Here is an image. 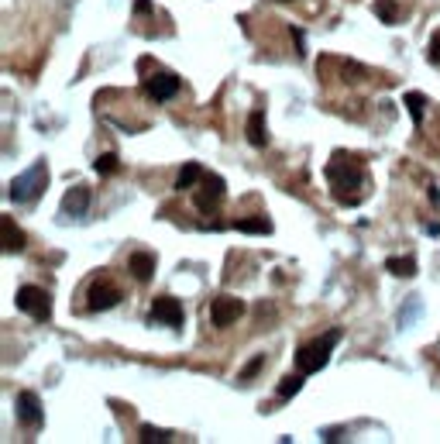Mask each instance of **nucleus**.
I'll list each match as a JSON object with an SVG mask.
<instances>
[{"mask_svg": "<svg viewBox=\"0 0 440 444\" xmlns=\"http://www.w3.org/2000/svg\"><path fill=\"white\" fill-rule=\"evenodd\" d=\"M327 183H330L334 196L344 207H358V200H362V193H358L362 190V169H358V162H351L347 152H337L327 162Z\"/></svg>", "mask_w": 440, "mask_h": 444, "instance_id": "1", "label": "nucleus"}, {"mask_svg": "<svg viewBox=\"0 0 440 444\" xmlns=\"http://www.w3.org/2000/svg\"><path fill=\"white\" fill-rule=\"evenodd\" d=\"M337 341H341V328H330L327 334L313 338V341H307V345H300V348H296V368H300V372H307V375L327 368V362H330V351H334Z\"/></svg>", "mask_w": 440, "mask_h": 444, "instance_id": "2", "label": "nucleus"}, {"mask_svg": "<svg viewBox=\"0 0 440 444\" xmlns=\"http://www.w3.org/2000/svg\"><path fill=\"white\" fill-rule=\"evenodd\" d=\"M45 190H48V166H45V158H39L28 173H21L11 179L7 196H11L14 203H35Z\"/></svg>", "mask_w": 440, "mask_h": 444, "instance_id": "3", "label": "nucleus"}, {"mask_svg": "<svg viewBox=\"0 0 440 444\" xmlns=\"http://www.w3.org/2000/svg\"><path fill=\"white\" fill-rule=\"evenodd\" d=\"M18 310L35 317V321H48L52 317V296L41 286H21L18 290Z\"/></svg>", "mask_w": 440, "mask_h": 444, "instance_id": "4", "label": "nucleus"}, {"mask_svg": "<svg viewBox=\"0 0 440 444\" xmlns=\"http://www.w3.org/2000/svg\"><path fill=\"white\" fill-rule=\"evenodd\" d=\"M224 193H227V183L220 179V176L213 173H203V179H200V190H196V211L200 213H213L217 207H220V200H224Z\"/></svg>", "mask_w": 440, "mask_h": 444, "instance_id": "5", "label": "nucleus"}, {"mask_svg": "<svg viewBox=\"0 0 440 444\" xmlns=\"http://www.w3.org/2000/svg\"><path fill=\"white\" fill-rule=\"evenodd\" d=\"M241 317H245V303H241L237 296H217L210 303L213 328H230V324H237Z\"/></svg>", "mask_w": 440, "mask_h": 444, "instance_id": "6", "label": "nucleus"}, {"mask_svg": "<svg viewBox=\"0 0 440 444\" xmlns=\"http://www.w3.org/2000/svg\"><path fill=\"white\" fill-rule=\"evenodd\" d=\"M152 321L155 324H165V328H183L186 313H183V303L175 296H155L152 300Z\"/></svg>", "mask_w": 440, "mask_h": 444, "instance_id": "7", "label": "nucleus"}, {"mask_svg": "<svg viewBox=\"0 0 440 444\" xmlns=\"http://www.w3.org/2000/svg\"><path fill=\"white\" fill-rule=\"evenodd\" d=\"M18 424L21 427H28V430H39L41 424H45V413H41V400H39V393H18Z\"/></svg>", "mask_w": 440, "mask_h": 444, "instance_id": "8", "label": "nucleus"}, {"mask_svg": "<svg viewBox=\"0 0 440 444\" xmlns=\"http://www.w3.org/2000/svg\"><path fill=\"white\" fill-rule=\"evenodd\" d=\"M121 303V290L111 286V283H93L90 290H86V307L93 310V313H103V310H114Z\"/></svg>", "mask_w": 440, "mask_h": 444, "instance_id": "9", "label": "nucleus"}, {"mask_svg": "<svg viewBox=\"0 0 440 444\" xmlns=\"http://www.w3.org/2000/svg\"><path fill=\"white\" fill-rule=\"evenodd\" d=\"M90 186L86 183H79V186H69L66 196H62V217H69V221H76L83 213L90 211Z\"/></svg>", "mask_w": 440, "mask_h": 444, "instance_id": "10", "label": "nucleus"}, {"mask_svg": "<svg viewBox=\"0 0 440 444\" xmlns=\"http://www.w3.org/2000/svg\"><path fill=\"white\" fill-rule=\"evenodd\" d=\"M145 94L152 100H158V104L175 97V94H179V76H175V73H155V76L145 79Z\"/></svg>", "mask_w": 440, "mask_h": 444, "instance_id": "11", "label": "nucleus"}, {"mask_svg": "<svg viewBox=\"0 0 440 444\" xmlns=\"http://www.w3.org/2000/svg\"><path fill=\"white\" fill-rule=\"evenodd\" d=\"M245 138H248L255 148H265L268 145V131H265V111L255 107L248 114V124H245Z\"/></svg>", "mask_w": 440, "mask_h": 444, "instance_id": "12", "label": "nucleus"}, {"mask_svg": "<svg viewBox=\"0 0 440 444\" xmlns=\"http://www.w3.org/2000/svg\"><path fill=\"white\" fill-rule=\"evenodd\" d=\"M128 269H131V276L138 279V283H152L155 255H152V251H134L131 258H128Z\"/></svg>", "mask_w": 440, "mask_h": 444, "instance_id": "13", "label": "nucleus"}, {"mask_svg": "<svg viewBox=\"0 0 440 444\" xmlns=\"http://www.w3.org/2000/svg\"><path fill=\"white\" fill-rule=\"evenodd\" d=\"M0 228H4V251L7 255H18L24 248V231L14 224V217H0Z\"/></svg>", "mask_w": 440, "mask_h": 444, "instance_id": "14", "label": "nucleus"}, {"mask_svg": "<svg viewBox=\"0 0 440 444\" xmlns=\"http://www.w3.org/2000/svg\"><path fill=\"white\" fill-rule=\"evenodd\" d=\"M200 179H203V166H200V162H186V166L179 169V176H175V190H190Z\"/></svg>", "mask_w": 440, "mask_h": 444, "instance_id": "15", "label": "nucleus"}, {"mask_svg": "<svg viewBox=\"0 0 440 444\" xmlns=\"http://www.w3.org/2000/svg\"><path fill=\"white\" fill-rule=\"evenodd\" d=\"M234 228L241 234H272V221L268 217H241V221H234Z\"/></svg>", "mask_w": 440, "mask_h": 444, "instance_id": "16", "label": "nucleus"}, {"mask_svg": "<svg viewBox=\"0 0 440 444\" xmlns=\"http://www.w3.org/2000/svg\"><path fill=\"white\" fill-rule=\"evenodd\" d=\"M402 104H406V111H409V117H413V124L420 128V124H423V107H426V97H423V94H416V90H409V94L402 97Z\"/></svg>", "mask_w": 440, "mask_h": 444, "instance_id": "17", "label": "nucleus"}, {"mask_svg": "<svg viewBox=\"0 0 440 444\" xmlns=\"http://www.w3.org/2000/svg\"><path fill=\"white\" fill-rule=\"evenodd\" d=\"M385 269L392 272V276H399V279H409V276H416V258H406V255H399V258H389V262H385Z\"/></svg>", "mask_w": 440, "mask_h": 444, "instance_id": "18", "label": "nucleus"}, {"mask_svg": "<svg viewBox=\"0 0 440 444\" xmlns=\"http://www.w3.org/2000/svg\"><path fill=\"white\" fill-rule=\"evenodd\" d=\"M307 383V372H296V375H286L282 383H279V400H292L300 389Z\"/></svg>", "mask_w": 440, "mask_h": 444, "instance_id": "19", "label": "nucleus"}, {"mask_svg": "<svg viewBox=\"0 0 440 444\" xmlns=\"http://www.w3.org/2000/svg\"><path fill=\"white\" fill-rule=\"evenodd\" d=\"M138 441H141V444H165V441H169V430L152 427V424H141V427H138Z\"/></svg>", "mask_w": 440, "mask_h": 444, "instance_id": "20", "label": "nucleus"}, {"mask_svg": "<svg viewBox=\"0 0 440 444\" xmlns=\"http://www.w3.org/2000/svg\"><path fill=\"white\" fill-rule=\"evenodd\" d=\"M375 14L385 24H396L399 21V7H396V0H375Z\"/></svg>", "mask_w": 440, "mask_h": 444, "instance_id": "21", "label": "nucleus"}, {"mask_svg": "<svg viewBox=\"0 0 440 444\" xmlns=\"http://www.w3.org/2000/svg\"><path fill=\"white\" fill-rule=\"evenodd\" d=\"M93 169H96L100 176H114L117 169H121V158H117L114 152H103V155H100V158L93 162Z\"/></svg>", "mask_w": 440, "mask_h": 444, "instance_id": "22", "label": "nucleus"}, {"mask_svg": "<svg viewBox=\"0 0 440 444\" xmlns=\"http://www.w3.org/2000/svg\"><path fill=\"white\" fill-rule=\"evenodd\" d=\"M344 73H347V83H358L364 76V66H354V62H344Z\"/></svg>", "mask_w": 440, "mask_h": 444, "instance_id": "23", "label": "nucleus"}, {"mask_svg": "<svg viewBox=\"0 0 440 444\" xmlns=\"http://www.w3.org/2000/svg\"><path fill=\"white\" fill-rule=\"evenodd\" d=\"M430 62H434V66H440V31H434V39H430Z\"/></svg>", "mask_w": 440, "mask_h": 444, "instance_id": "24", "label": "nucleus"}, {"mask_svg": "<svg viewBox=\"0 0 440 444\" xmlns=\"http://www.w3.org/2000/svg\"><path fill=\"white\" fill-rule=\"evenodd\" d=\"M262 362H265V358H262V355H258V358H255V362H251V365H245V368H241V379H245V383H248L251 375H258V368H262Z\"/></svg>", "mask_w": 440, "mask_h": 444, "instance_id": "25", "label": "nucleus"}, {"mask_svg": "<svg viewBox=\"0 0 440 444\" xmlns=\"http://www.w3.org/2000/svg\"><path fill=\"white\" fill-rule=\"evenodd\" d=\"M292 41H296V52L303 56V52H307V39H303V31H300V28H292Z\"/></svg>", "mask_w": 440, "mask_h": 444, "instance_id": "26", "label": "nucleus"}, {"mask_svg": "<svg viewBox=\"0 0 440 444\" xmlns=\"http://www.w3.org/2000/svg\"><path fill=\"white\" fill-rule=\"evenodd\" d=\"M134 14H152V0H134Z\"/></svg>", "mask_w": 440, "mask_h": 444, "instance_id": "27", "label": "nucleus"}, {"mask_svg": "<svg viewBox=\"0 0 440 444\" xmlns=\"http://www.w3.org/2000/svg\"><path fill=\"white\" fill-rule=\"evenodd\" d=\"M282 4H292V0H282Z\"/></svg>", "mask_w": 440, "mask_h": 444, "instance_id": "28", "label": "nucleus"}]
</instances>
